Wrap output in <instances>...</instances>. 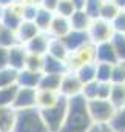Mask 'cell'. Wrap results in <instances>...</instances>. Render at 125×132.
<instances>
[{"label":"cell","mask_w":125,"mask_h":132,"mask_svg":"<svg viewBox=\"0 0 125 132\" xmlns=\"http://www.w3.org/2000/svg\"><path fill=\"white\" fill-rule=\"evenodd\" d=\"M93 126V121L88 114L87 100L80 94L68 98L66 115L60 132H87Z\"/></svg>","instance_id":"6da1fadb"},{"label":"cell","mask_w":125,"mask_h":132,"mask_svg":"<svg viewBox=\"0 0 125 132\" xmlns=\"http://www.w3.org/2000/svg\"><path fill=\"white\" fill-rule=\"evenodd\" d=\"M12 132H48L40 111L37 108L22 109L16 114V123Z\"/></svg>","instance_id":"7a4b0ae2"},{"label":"cell","mask_w":125,"mask_h":132,"mask_svg":"<svg viewBox=\"0 0 125 132\" xmlns=\"http://www.w3.org/2000/svg\"><path fill=\"white\" fill-rule=\"evenodd\" d=\"M66 108H68V98L60 95L56 104L45 109H39L48 132H60L65 121V115H66Z\"/></svg>","instance_id":"3957f363"},{"label":"cell","mask_w":125,"mask_h":132,"mask_svg":"<svg viewBox=\"0 0 125 132\" xmlns=\"http://www.w3.org/2000/svg\"><path fill=\"white\" fill-rule=\"evenodd\" d=\"M87 108L93 125H110L116 114V109L108 100H88Z\"/></svg>","instance_id":"277c9868"},{"label":"cell","mask_w":125,"mask_h":132,"mask_svg":"<svg viewBox=\"0 0 125 132\" xmlns=\"http://www.w3.org/2000/svg\"><path fill=\"white\" fill-rule=\"evenodd\" d=\"M65 63H66L68 71H71V72H76L80 66L87 65V63H96V45H93V43L84 45L77 51L71 52Z\"/></svg>","instance_id":"5b68a950"},{"label":"cell","mask_w":125,"mask_h":132,"mask_svg":"<svg viewBox=\"0 0 125 132\" xmlns=\"http://www.w3.org/2000/svg\"><path fill=\"white\" fill-rule=\"evenodd\" d=\"M87 34L93 45H99L103 42H110L114 35V31H113V26L110 22H105L102 19H94Z\"/></svg>","instance_id":"8992f818"},{"label":"cell","mask_w":125,"mask_h":132,"mask_svg":"<svg viewBox=\"0 0 125 132\" xmlns=\"http://www.w3.org/2000/svg\"><path fill=\"white\" fill-rule=\"evenodd\" d=\"M82 91V83L80 80L77 78L76 72H65L60 78V86H59V94L65 97V98H71V97H76L79 95Z\"/></svg>","instance_id":"52a82bcc"},{"label":"cell","mask_w":125,"mask_h":132,"mask_svg":"<svg viewBox=\"0 0 125 132\" xmlns=\"http://www.w3.org/2000/svg\"><path fill=\"white\" fill-rule=\"evenodd\" d=\"M36 95H37V89H32V88H19L17 92H16L14 101H12V108L16 111L36 108Z\"/></svg>","instance_id":"ba28073f"},{"label":"cell","mask_w":125,"mask_h":132,"mask_svg":"<svg viewBox=\"0 0 125 132\" xmlns=\"http://www.w3.org/2000/svg\"><path fill=\"white\" fill-rule=\"evenodd\" d=\"M22 22H23V20H22V5H20V3H16V5L8 6V8L3 9L2 20H0V25H2V26L16 31Z\"/></svg>","instance_id":"9c48e42d"},{"label":"cell","mask_w":125,"mask_h":132,"mask_svg":"<svg viewBox=\"0 0 125 132\" xmlns=\"http://www.w3.org/2000/svg\"><path fill=\"white\" fill-rule=\"evenodd\" d=\"M51 37L48 32H39L36 37H32L31 40L25 45L26 51L30 54H36V55H46L48 52V46H50Z\"/></svg>","instance_id":"30bf717a"},{"label":"cell","mask_w":125,"mask_h":132,"mask_svg":"<svg viewBox=\"0 0 125 132\" xmlns=\"http://www.w3.org/2000/svg\"><path fill=\"white\" fill-rule=\"evenodd\" d=\"M28 51L23 45H16L8 49V68L14 71H22L25 68V60H26Z\"/></svg>","instance_id":"8fae6325"},{"label":"cell","mask_w":125,"mask_h":132,"mask_svg":"<svg viewBox=\"0 0 125 132\" xmlns=\"http://www.w3.org/2000/svg\"><path fill=\"white\" fill-rule=\"evenodd\" d=\"M62 42L65 43V46L68 48L70 54H71V52H74V51H77V49H79V48H82L84 45L91 43V42H90V38H88V34H87V32H82V31H73V29L66 34L65 37H63Z\"/></svg>","instance_id":"7c38bea8"},{"label":"cell","mask_w":125,"mask_h":132,"mask_svg":"<svg viewBox=\"0 0 125 132\" xmlns=\"http://www.w3.org/2000/svg\"><path fill=\"white\" fill-rule=\"evenodd\" d=\"M71 31V26H70V20L66 17L62 15H56L53 17L51 20V25L48 28V34L51 38H63L66 34Z\"/></svg>","instance_id":"4fadbf2b"},{"label":"cell","mask_w":125,"mask_h":132,"mask_svg":"<svg viewBox=\"0 0 125 132\" xmlns=\"http://www.w3.org/2000/svg\"><path fill=\"white\" fill-rule=\"evenodd\" d=\"M96 63H108V65L117 63V57L111 42H103L96 45Z\"/></svg>","instance_id":"5bb4252c"},{"label":"cell","mask_w":125,"mask_h":132,"mask_svg":"<svg viewBox=\"0 0 125 132\" xmlns=\"http://www.w3.org/2000/svg\"><path fill=\"white\" fill-rule=\"evenodd\" d=\"M40 77H42V72H34V71H28V69H22V71L17 72V81H16V85L19 88H32V89H37Z\"/></svg>","instance_id":"9a60e30c"},{"label":"cell","mask_w":125,"mask_h":132,"mask_svg":"<svg viewBox=\"0 0 125 132\" xmlns=\"http://www.w3.org/2000/svg\"><path fill=\"white\" fill-rule=\"evenodd\" d=\"M70 26L73 31H82V32H87L90 25H91V17L82 9V11H74L71 15H70Z\"/></svg>","instance_id":"2e32d148"},{"label":"cell","mask_w":125,"mask_h":132,"mask_svg":"<svg viewBox=\"0 0 125 132\" xmlns=\"http://www.w3.org/2000/svg\"><path fill=\"white\" fill-rule=\"evenodd\" d=\"M39 32H40V31L37 29V26L34 25V22H25V20H23V22L19 25V28L16 29V37H17L19 45H23V46H25L32 37H36Z\"/></svg>","instance_id":"e0dca14e"},{"label":"cell","mask_w":125,"mask_h":132,"mask_svg":"<svg viewBox=\"0 0 125 132\" xmlns=\"http://www.w3.org/2000/svg\"><path fill=\"white\" fill-rule=\"evenodd\" d=\"M68 72V68L65 62H60L51 55H43V65H42V74H57L63 75Z\"/></svg>","instance_id":"ac0fdd59"},{"label":"cell","mask_w":125,"mask_h":132,"mask_svg":"<svg viewBox=\"0 0 125 132\" xmlns=\"http://www.w3.org/2000/svg\"><path fill=\"white\" fill-rule=\"evenodd\" d=\"M59 98H60V94L56 92V91H43V89H37V95H36V108H37V109L50 108V106L56 104Z\"/></svg>","instance_id":"d6986e66"},{"label":"cell","mask_w":125,"mask_h":132,"mask_svg":"<svg viewBox=\"0 0 125 132\" xmlns=\"http://www.w3.org/2000/svg\"><path fill=\"white\" fill-rule=\"evenodd\" d=\"M46 55H51V57H54L60 62H66L68 57H70V51L62 42V38H51Z\"/></svg>","instance_id":"ffe728a7"},{"label":"cell","mask_w":125,"mask_h":132,"mask_svg":"<svg viewBox=\"0 0 125 132\" xmlns=\"http://www.w3.org/2000/svg\"><path fill=\"white\" fill-rule=\"evenodd\" d=\"M17 111L12 106L0 108V132H12Z\"/></svg>","instance_id":"44dd1931"},{"label":"cell","mask_w":125,"mask_h":132,"mask_svg":"<svg viewBox=\"0 0 125 132\" xmlns=\"http://www.w3.org/2000/svg\"><path fill=\"white\" fill-rule=\"evenodd\" d=\"M60 78H62V75H57V74H42L37 89H43V91H56V92H59Z\"/></svg>","instance_id":"7402d4cb"},{"label":"cell","mask_w":125,"mask_h":132,"mask_svg":"<svg viewBox=\"0 0 125 132\" xmlns=\"http://www.w3.org/2000/svg\"><path fill=\"white\" fill-rule=\"evenodd\" d=\"M108 101L113 104V108L117 111L125 106V83L124 85H111V92Z\"/></svg>","instance_id":"603a6c76"},{"label":"cell","mask_w":125,"mask_h":132,"mask_svg":"<svg viewBox=\"0 0 125 132\" xmlns=\"http://www.w3.org/2000/svg\"><path fill=\"white\" fill-rule=\"evenodd\" d=\"M53 17H54L53 12H50V11H46V9H42V8L39 6V11H37V14H36V19H34V25L37 26V29H39L40 32H48V28H50V25H51Z\"/></svg>","instance_id":"cb8c5ba5"},{"label":"cell","mask_w":125,"mask_h":132,"mask_svg":"<svg viewBox=\"0 0 125 132\" xmlns=\"http://www.w3.org/2000/svg\"><path fill=\"white\" fill-rule=\"evenodd\" d=\"M121 11H122V9H119L117 5H116L113 0H110V2H102L100 12H99V19H102V20L111 23V20H113Z\"/></svg>","instance_id":"d4e9b609"},{"label":"cell","mask_w":125,"mask_h":132,"mask_svg":"<svg viewBox=\"0 0 125 132\" xmlns=\"http://www.w3.org/2000/svg\"><path fill=\"white\" fill-rule=\"evenodd\" d=\"M76 75H77V78L80 80L82 85L94 81L96 80V63H87V65L80 66L76 71Z\"/></svg>","instance_id":"484cf974"},{"label":"cell","mask_w":125,"mask_h":132,"mask_svg":"<svg viewBox=\"0 0 125 132\" xmlns=\"http://www.w3.org/2000/svg\"><path fill=\"white\" fill-rule=\"evenodd\" d=\"M16 45H19L17 37H16V31L0 25V48L9 49V48H12Z\"/></svg>","instance_id":"4316f807"},{"label":"cell","mask_w":125,"mask_h":132,"mask_svg":"<svg viewBox=\"0 0 125 132\" xmlns=\"http://www.w3.org/2000/svg\"><path fill=\"white\" fill-rule=\"evenodd\" d=\"M17 89H19L17 85H11V86H6V88H0V108L12 106V101H14Z\"/></svg>","instance_id":"83f0119b"},{"label":"cell","mask_w":125,"mask_h":132,"mask_svg":"<svg viewBox=\"0 0 125 132\" xmlns=\"http://www.w3.org/2000/svg\"><path fill=\"white\" fill-rule=\"evenodd\" d=\"M110 42H111L113 49L116 52L117 62L125 63V35H122V34H114Z\"/></svg>","instance_id":"f1b7e54d"},{"label":"cell","mask_w":125,"mask_h":132,"mask_svg":"<svg viewBox=\"0 0 125 132\" xmlns=\"http://www.w3.org/2000/svg\"><path fill=\"white\" fill-rule=\"evenodd\" d=\"M111 68H113V65H108V63H96V81L110 83Z\"/></svg>","instance_id":"f546056e"},{"label":"cell","mask_w":125,"mask_h":132,"mask_svg":"<svg viewBox=\"0 0 125 132\" xmlns=\"http://www.w3.org/2000/svg\"><path fill=\"white\" fill-rule=\"evenodd\" d=\"M16 81H17V71H14L11 68L0 69V88L16 85Z\"/></svg>","instance_id":"4dcf8cb0"},{"label":"cell","mask_w":125,"mask_h":132,"mask_svg":"<svg viewBox=\"0 0 125 132\" xmlns=\"http://www.w3.org/2000/svg\"><path fill=\"white\" fill-rule=\"evenodd\" d=\"M111 85H124L125 83V65L117 62L111 68V78H110Z\"/></svg>","instance_id":"1f68e13d"},{"label":"cell","mask_w":125,"mask_h":132,"mask_svg":"<svg viewBox=\"0 0 125 132\" xmlns=\"http://www.w3.org/2000/svg\"><path fill=\"white\" fill-rule=\"evenodd\" d=\"M42 65H43V57L42 55H36V54H30L28 52L23 69L34 71V72H42Z\"/></svg>","instance_id":"d6a6232c"},{"label":"cell","mask_w":125,"mask_h":132,"mask_svg":"<svg viewBox=\"0 0 125 132\" xmlns=\"http://www.w3.org/2000/svg\"><path fill=\"white\" fill-rule=\"evenodd\" d=\"M110 126L117 132H125V106L116 111L114 118L111 120Z\"/></svg>","instance_id":"836d02e7"},{"label":"cell","mask_w":125,"mask_h":132,"mask_svg":"<svg viewBox=\"0 0 125 132\" xmlns=\"http://www.w3.org/2000/svg\"><path fill=\"white\" fill-rule=\"evenodd\" d=\"M73 12H74V6L70 0H59V3L56 6V11H54L56 15H62V17L70 19V15Z\"/></svg>","instance_id":"e575fe53"},{"label":"cell","mask_w":125,"mask_h":132,"mask_svg":"<svg viewBox=\"0 0 125 132\" xmlns=\"http://www.w3.org/2000/svg\"><path fill=\"white\" fill-rule=\"evenodd\" d=\"M103 0H87L84 11L91 17V20L99 19V12H100V6H102Z\"/></svg>","instance_id":"d590c367"},{"label":"cell","mask_w":125,"mask_h":132,"mask_svg":"<svg viewBox=\"0 0 125 132\" xmlns=\"http://www.w3.org/2000/svg\"><path fill=\"white\" fill-rule=\"evenodd\" d=\"M22 5V20L25 22H34L36 14L39 11V5H32V3H20Z\"/></svg>","instance_id":"8d00e7d4"},{"label":"cell","mask_w":125,"mask_h":132,"mask_svg":"<svg viewBox=\"0 0 125 132\" xmlns=\"http://www.w3.org/2000/svg\"><path fill=\"white\" fill-rule=\"evenodd\" d=\"M80 95L87 100H94L97 95V81H90V83H85L82 85V91H80Z\"/></svg>","instance_id":"74e56055"},{"label":"cell","mask_w":125,"mask_h":132,"mask_svg":"<svg viewBox=\"0 0 125 132\" xmlns=\"http://www.w3.org/2000/svg\"><path fill=\"white\" fill-rule=\"evenodd\" d=\"M111 26H113L114 34H122V35H125V12L124 11H121L111 20Z\"/></svg>","instance_id":"f35d334b"},{"label":"cell","mask_w":125,"mask_h":132,"mask_svg":"<svg viewBox=\"0 0 125 132\" xmlns=\"http://www.w3.org/2000/svg\"><path fill=\"white\" fill-rule=\"evenodd\" d=\"M110 92H111V83H99L97 81V95H96V98L108 100Z\"/></svg>","instance_id":"ab89813d"},{"label":"cell","mask_w":125,"mask_h":132,"mask_svg":"<svg viewBox=\"0 0 125 132\" xmlns=\"http://www.w3.org/2000/svg\"><path fill=\"white\" fill-rule=\"evenodd\" d=\"M57 3H59V0H39V6H40L42 9H46V11L53 12V14H54V11H56Z\"/></svg>","instance_id":"60d3db41"},{"label":"cell","mask_w":125,"mask_h":132,"mask_svg":"<svg viewBox=\"0 0 125 132\" xmlns=\"http://www.w3.org/2000/svg\"><path fill=\"white\" fill-rule=\"evenodd\" d=\"M8 68V49L0 48V69Z\"/></svg>","instance_id":"b9f144b4"},{"label":"cell","mask_w":125,"mask_h":132,"mask_svg":"<svg viewBox=\"0 0 125 132\" xmlns=\"http://www.w3.org/2000/svg\"><path fill=\"white\" fill-rule=\"evenodd\" d=\"M70 2L73 3L74 11H82L85 8V3H87V0H70Z\"/></svg>","instance_id":"7bdbcfd3"},{"label":"cell","mask_w":125,"mask_h":132,"mask_svg":"<svg viewBox=\"0 0 125 132\" xmlns=\"http://www.w3.org/2000/svg\"><path fill=\"white\" fill-rule=\"evenodd\" d=\"M16 3H19V0H0V5H2L3 8L12 6V5H16Z\"/></svg>","instance_id":"ee69618b"},{"label":"cell","mask_w":125,"mask_h":132,"mask_svg":"<svg viewBox=\"0 0 125 132\" xmlns=\"http://www.w3.org/2000/svg\"><path fill=\"white\" fill-rule=\"evenodd\" d=\"M100 126V132H117V131H114L110 125H99Z\"/></svg>","instance_id":"f6af8a7d"},{"label":"cell","mask_w":125,"mask_h":132,"mask_svg":"<svg viewBox=\"0 0 125 132\" xmlns=\"http://www.w3.org/2000/svg\"><path fill=\"white\" fill-rule=\"evenodd\" d=\"M113 2L117 5V8H119V9H124V8H125V0H113Z\"/></svg>","instance_id":"bcb514c9"},{"label":"cell","mask_w":125,"mask_h":132,"mask_svg":"<svg viewBox=\"0 0 125 132\" xmlns=\"http://www.w3.org/2000/svg\"><path fill=\"white\" fill-rule=\"evenodd\" d=\"M87 132H100V126H99V125H93Z\"/></svg>","instance_id":"7dc6e473"},{"label":"cell","mask_w":125,"mask_h":132,"mask_svg":"<svg viewBox=\"0 0 125 132\" xmlns=\"http://www.w3.org/2000/svg\"><path fill=\"white\" fill-rule=\"evenodd\" d=\"M19 3H32V5H39V0H19Z\"/></svg>","instance_id":"c3c4849f"},{"label":"cell","mask_w":125,"mask_h":132,"mask_svg":"<svg viewBox=\"0 0 125 132\" xmlns=\"http://www.w3.org/2000/svg\"><path fill=\"white\" fill-rule=\"evenodd\" d=\"M3 9H5V8H3V6L0 5V20H2V14H3Z\"/></svg>","instance_id":"681fc988"},{"label":"cell","mask_w":125,"mask_h":132,"mask_svg":"<svg viewBox=\"0 0 125 132\" xmlns=\"http://www.w3.org/2000/svg\"><path fill=\"white\" fill-rule=\"evenodd\" d=\"M103 2H110V0H103Z\"/></svg>","instance_id":"f907efd6"},{"label":"cell","mask_w":125,"mask_h":132,"mask_svg":"<svg viewBox=\"0 0 125 132\" xmlns=\"http://www.w3.org/2000/svg\"><path fill=\"white\" fill-rule=\"evenodd\" d=\"M122 11H124V12H125V8H124V9H122Z\"/></svg>","instance_id":"816d5d0a"},{"label":"cell","mask_w":125,"mask_h":132,"mask_svg":"<svg viewBox=\"0 0 125 132\" xmlns=\"http://www.w3.org/2000/svg\"><path fill=\"white\" fill-rule=\"evenodd\" d=\"M124 65H125V63H124Z\"/></svg>","instance_id":"f5cc1de1"}]
</instances>
